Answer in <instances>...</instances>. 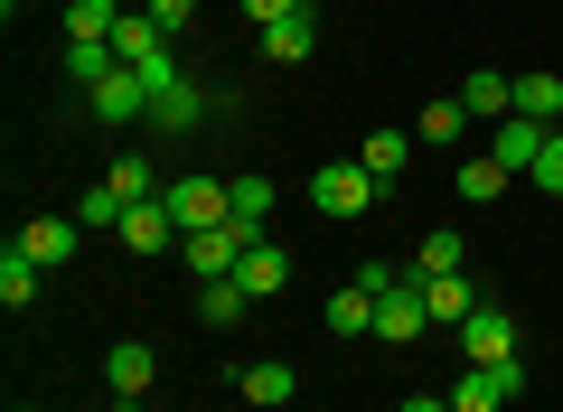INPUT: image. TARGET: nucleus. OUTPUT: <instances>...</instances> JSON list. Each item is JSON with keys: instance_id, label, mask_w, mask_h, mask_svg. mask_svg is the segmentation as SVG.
Listing matches in <instances>:
<instances>
[{"instance_id": "nucleus-32", "label": "nucleus", "mask_w": 563, "mask_h": 412, "mask_svg": "<svg viewBox=\"0 0 563 412\" xmlns=\"http://www.w3.org/2000/svg\"><path fill=\"white\" fill-rule=\"evenodd\" d=\"M141 10H151V20H161V29H169V38H179V29H188V20H198V0H141Z\"/></svg>"}, {"instance_id": "nucleus-3", "label": "nucleus", "mask_w": 563, "mask_h": 412, "mask_svg": "<svg viewBox=\"0 0 563 412\" xmlns=\"http://www.w3.org/2000/svg\"><path fill=\"white\" fill-rule=\"evenodd\" d=\"M461 356L470 366H517V319H507L498 300H479V310L461 319Z\"/></svg>"}, {"instance_id": "nucleus-23", "label": "nucleus", "mask_w": 563, "mask_h": 412, "mask_svg": "<svg viewBox=\"0 0 563 412\" xmlns=\"http://www.w3.org/2000/svg\"><path fill=\"white\" fill-rule=\"evenodd\" d=\"M329 337H376V291H366V281H347V291L329 300Z\"/></svg>"}, {"instance_id": "nucleus-27", "label": "nucleus", "mask_w": 563, "mask_h": 412, "mask_svg": "<svg viewBox=\"0 0 563 412\" xmlns=\"http://www.w3.org/2000/svg\"><path fill=\"white\" fill-rule=\"evenodd\" d=\"M507 178H517V169H498L488 151H461V197H470V207H488V197H507Z\"/></svg>"}, {"instance_id": "nucleus-29", "label": "nucleus", "mask_w": 563, "mask_h": 412, "mask_svg": "<svg viewBox=\"0 0 563 412\" xmlns=\"http://www.w3.org/2000/svg\"><path fill=\"white\" fill-rule=\"evenodd\" d=\"M122 216H132V207H122L113 188H85L76 197V225H85V235H103V225H122Z\"/></svg>"}, {"instance_id": "nucleus-20", "label": "nucleus", "mask_w": 563, "mask_h": 412, "mask_svg": "<svg viewBox=\"0 0 563 412\" xmlns=\"http://www.w3.org/2000/svg\"><path fill=\"white\" fill-rule=\"evenodd\" d=\"M198 122H207V94H198V85H169V94L161 103H151V122H141V132H198Z\"/></svg>"}, {"instance_id": "nucleus-28", "label": "nucleus", "mask_w": 563, "mask_h": 412, "mask_svg": "<svg viewBox=\"0 0 563 412\" xmlns=\"http://www.w3.org/2000/svg\"><path fill=\"white\" fill-rule=\"evenodd\" d=\"M244 300H254L244 281H207V291H198V319H207V329H235V319H244Z\"/></svg>"}, {"instance_id": "nucleus-9", "label": "nucleus", "mask_w": 563, "mask_h": 412, "mask_svg": "<svg viewBox=\"0 0 563 412\" xmlns=\"http://www.w3.org/2000/svg\"><path fill=\"white\" fill-rule=\"evenodd\" d=\"M235 393H244L254 412H282L291 393H301V375L282 366V356H254V366H235Z\"/></svg>"}, {"instance_id": "nucleus-1", "label": "nucleus", "mask_w": 563, "mask_h": 412, "mask_svg": "<svg viewBox=\"0 0 563 412\" xmlns=\"http://www.w3.org/2000/svg\"><path fill=\"white\" fill-rule=\"evenodd\" d=\"M169 216H179V244L188 235H207V225H225L235 216V188H225V178H169Z\"/></svg>"}, {"instance_id": "nucleus-15", "label": "nucleus", "mask_w": 563, "mask_h": 412, "mask_svg": "<svg viewBox=\"0 0 563 412\" xmlns=\"http://www.w3.org/2000/svg\"><path fill=\"white\" fill-rule=\"evenodd\" d=\"M404 272H413V281H442V272H470V244L451 235V225H432V235L413 244V263H404Z\"/></svg>"}, {"instance_id": "nucleus-18", "label": "nucleus", "mask_w": 563, "mask_h": 412, "mask_svg": "<svg viewBox=\"0 0 563 412\" xmlns=\"http://www.w3.org/2000/svg\"><path fill=\"white\" fill-rule=\"evenodd\" d=\"M422 310H432V329H461V319L479 310V291H470V272H442V281H422Z\"/></svg>"}, {"instance_id": "nucleus-4", "label": "nucleus", "mask_w": 563, "mask_h": 412, "mask_svg": "<svg viewBox=\"0 0 563 412\" xmlns=\"http://www.w3.org/2000/svg\"><path fill=\"white\" fill-rule=\"evenodd\" d=\"M244 244H254V235H244V225L225 216V225H207V235H188L179 254H188V272H198V281H235V263H244Z\"/></svg>"}, {"instance_id": "nucleus-24", "label": "nucleus", "mask_w": 563, "mask_h": 412, "mask_svg": "<svg viewBox=\"0 0 563 412\" xmlns=\"http://www.w3.org/2000/svg\"><path fill=\"white\" fill-rule=\"evenodd\" d=\"M517 113H526V122H563V76H554V66L517 76Z\"/></svg>"}, {"instance_id": "nucleus-30", "label": "nucleus", "mask_w": 563, "mask_h": 412, "mask_svg": "<svg viewBox=\"0 0 563 412\" xmlns=\"http://www.w3.org/2000/svg\"><path fill=\"white\" fill-rule=\"evenodd\" d=\"M526 178H536V188H544V197H554V207H563V122H554V141H544V159H536V169H526Z\"/></svg>"}, {"instance_id": "nucleus-10", "label": "nucleus", "mask_w": 563, "mask_h": 412, "mask_svg": "<svg viewBox=\"0 0 563 412\" xmlns=\"http://www.w3.org/2000/svg\"><path fill=\"white\" fill-rule=\"evenodd\" d=\"M76 235H85L76 216H29L20 225V254L38 263V272H57V263H76Z\"/></svg>"}, {"instance_id": "nucleus-6", "label": "nucleus", "mask_w": 563, "mask_h": 412, "mask_svg": "<svg viewBox=\"0 0 563 412\" xmlns=\"http://www.w3.org/2000/svg\"><path fill=\"white\" fill-rule=\"evenodd\" d=\"M544 141H554V122H526V113H507V122H488V159H498V169H536L544 159Z\"/></svg>"}, {"instance_id": "nucleus-26", "label": "nucleus", "mask_w": 563, "mask_h": 412, "mask_svg": "<svg viewBox=\"0 0 563 412\" xmlns=\"http://www.w3.org/2000/svg\"><path fill=\"white\" fill-rule=\"evenodd\" d=\"M225 188H235V225L263 244V216H273V178H263V169H244V178H225Z\"/></svg>"}, {"instance_id": "nucleus-19", "label": "nucleus", "mask_w": 563, "mask_h": 412, "mask_svg": "<svg viewBox=\"0 0 563 412\" xmlns=\"http://www.w3.org/2000/svg\"><path fill=\"white\" fill-rule=\"evenodd\" d=\"M310 47H320V20H310V10H291V20L263 29V57H273V66H301Z\"/></svg>"}, {"instance_id": "nucleus-8", "label": "nucleus", "mask_w": 563, "mask_h": 412, "mask_svg": "<svg viewBox=\"0 0 563 412\" xmlns=\"http://www.w3.org/2000/svg\"><path fill=\"white\" fill-rule=\"evenodd\" d=\"M461 113L479 122V132H488V122H507V113H517V76H498V66H470V85H461Z\"/></svg>"}, {"instance_id": "nucleus-34", "label": "nucleus", "mask_w": 563, "mask_h": 412, "mask_svg": "<svg viewBox=\"0 0 563 412\" xmlns=\"http://www.w3.org/2000/svg\"><path fill=\"white\" fill-rule=\"evenodd\" d=\"M404 412H451V393H413V403H404Z\"/></svg>"}, {"instance_id": "nucleus-11", "label": "nucleus", "mask_w": 563, "mask_h": 412, "mask_svg": "<svg viewBox=\"0 0 563 412\" xmlns=\"http://www.w3.org/2000/svg\"><path fill=\"white\" fill-rule=\"evenodd\" d=\"M151 375H161V356L141 347V337H122V347L103 356V385H113V403H141V393H151Z\"/></svg>"}, {"instance_id": "nucleus-5", "label": "nucleus", "mask_w": 563, "mask_h": 412, "mask_svg": "<svg viewBox=\"0 0 563 412\" xmlns=\"http://www.w3.org/2000/svg\"><path fill=\"white\" fill-rule=\"evenodd\" d=\"M422 329H432V310H422V281L413 272H404L395 291H376V337H385V347H413Z\"/></svg>"}, {"instance_id": "nucleus-17", "label": "nucleus", "mask_w": 563, "mask_h": 412, "mask_svg": "<svg viewBox=\"0 0 563 412\" xmlns=\"http://www.w3.org/2000/svg\"><path fill=\"white\" fill-rule=\"evenodd\" d=\"M357 169L376 178V188H385V178H404V169H413V132H366L357 141Z\"/></svg>"}, {"instance_id": "nucleus-35", "label": "nucleus", "mask_w": 563, "mask_h": 412, "mask_svg": "<svg viewBox=\"0 0 563 412\" xmlns=\"http://www.w3.org/2000/svg\"><path fill=\"white\" fill-rule=\"evenodd\" d=\"M10 412H29V403H10Z\"/></svg>"}, {"instance_id": "nucleus-21", "label": "nucleus", "mask_w": 563, "mask_h": 412, "mask_svg": "<svg viewBox=\"0 0 563 412\" xmlns=\"http://www.w3.org/2000/svg\"><path fill=\"white\" fill-rule=\"evenodd\" d=\"M161 47H169V29L151 20V10H122V29H113V57H122V66H141V57H161Z\"/></svg>"}, {"instance_id": "nucleus-7", "label": "nucleus", "mask_w": 563, "mask_h": 412, "mask_svg": "<svg viewBox=\"0 0 563 412\" xmlns=\"http://www.w3.org/2000/svg\"><path fill=\"white\" fill-rule=\"evenodd\" d=\"M85 94H95V122H122V132H132V122H151V85H141L132 66H113V76H95Z\"/></svg>"}, {"instance_id": "nucleus-12", "label": "nucleus", "mask_w": 563, "mask_h": 412, "mask_svg": "<svg viewBox=\"0 0 563 412\" xmlns=\"http://www.w3.org/2000/svg\"><path fill=\"white\" fill-rule=\"evenodd\" d=\"M113 235L132 244V254H169V244H179V216H169V197H151V207H132Z\"/></svg>"}, {"instance_id": "nucleus-33", "label": "nucleus", "mask_w": 563, "mask_h": 412, "mask_svg": "<svg viewBox=\"0 0 563 412\" xmlns=\"http://www.w3.org/2000/svg\"><path fill=\"white\" fill-rule=\"evenodd\" d=\"M291 10H301V0H244V20H254V29H273V20H291Z\"/></svg>"}, {"instance_id": "nucleus-2", "label": "nucleus", "mask_w": 563, "mask_h": 412, "mask_svg": "<svg viewBox=\"0 0 563 412\" xmlns=\"http://www.w3.org/2000/svg\"><path fill=\"white\" fill-rule=\"evenodd\" d=\"M310 197H320V216H366V207H376V178L357 169V159H320V178H310Z\"/></svg>"}, {"instance_id": "nucleus-13", "label": "nucleus", "mask_w": 563, "mask_h": 412, "mask_svg": "<svg viewBox=\"0 0 563 412\" xmlns=\"http://www.w3.org/2000/svg\"><path fill=\"white\" fill-rule=\"evenodd\" d=\"M122 0H66V47H113Z\"/></svg>"}, {"instance_id": "nucleus-22", "label": "nucleus", "mask_w": 563, "mask_h": 412, "mask_svg": "<svg viewBox=\"0 0 563 412\" xmlns=\"http://www.w3.org/2000/svg\"><path fill=\"white\" fill-rule=\"evenodd\" d=\"M103 188H113L122 207H151V197H161V169H151V159H141V151H122L113 169H103Z\"/></svg>"}, {"instance_id": "nucleus-16", "label": "nucleus", "mask_w": 563, "mask_h": 412, "mask_svg": "<svg viewBox=\"0 0 563 412\" xmlns=\"http://www.w3.org/2000/svg\"><path fill=\"white\" fill-rule=\"evenodd\" d=\"M235 281L254 300H273V291H291V254H282V244H244V263H235Z\"/></svg>"}, {"instance_id": "nucleus-31", "label": "nucleus", "mask_w": 563, "mask_h": 412, "mask_svg": "<svg viewBox=\"0 0 563 412\" xmlns=\"http://www.w3.org/2000/svg\"><path fill=\"white\" fill-rule=\"evenodd\" d=\"M113 47H66V76H76V85H95V76H113Z\"/></svg>"}, {"instance_id": "nucleus-25", "label": "nucleus", "mask_w": 563, "mask_h": 412, "mask_svg": "<svg viewBox=\"0 0 563 412\" xmlns=\"http://www.w3.org/2000/svg\"><path fill=\"white\" fill-rule=\"evenodd\" d=\"M38 291H47V272L20 254V244H10V254H0V310H29Z\"/></svg>"}, {"instance_id": "nucleus-14", "label": "nucleus", "mask_w": 563, "mask_h": 412, "mask_svg": "<svg viewBox=\"0 0 563 412\" xmlns=\"http://www.w3.org/2000/svg\"><path fill=\"white\" fill-rule=\"evenodd\" d=\"M470 132H479V122L461 113V94H442V103H422V122H413V141H432V151H470Z\"/></svg>"}]
</instances>
